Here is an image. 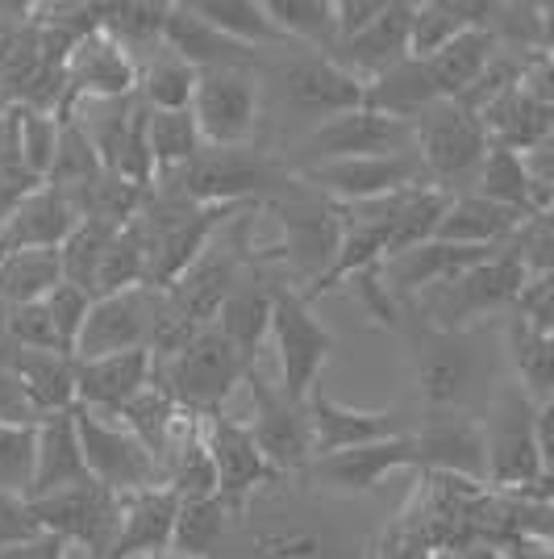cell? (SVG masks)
Listing matches in <instances>:
<instances>
[{
    "label": "cell",
    "instance_id": "obj_1",
    "mask_svg": "<svg viewBox=\"0 0 554 559\" xmlns=\"http://www.w3.org/2000/svg\"><path fill=\"white\" fill-rule=\"evenodd\" d=\"M254 364H246L238 350L217 334L213 326H205L192 343L167 355V359H155L150 368V384L159 393L171 396L176 409H192V414H217L221 401L246 380Z\"/></svg>",
    "mask_w": 554,
    "mask_h": 559
},
{
    "label": "cell",
    "instance_id": "obj_2",
    "mask_svg": "<svg viewBox=\"0 0 554 559\" xmlns=\"http://www.w3.org/2000/svg\"><path fill=\"white\" fill-rule=\"evenodd\" d=\"M487 447V485L501 492H551V472L542 467L538 443H533V401L513 384L501 393L492 421L484 426Z\"/></svg>",
    "mask_w": 554,
    "mask_h": 559
},
{
    "label": "cell",
    "instance_id": "obj_3",
    "mask_svg": "<svg viewBox=\"0 0 554 559\" xmlns=\"http://www.w3.org/2000/svg\"><path fill=\"white\" fill-rule=\"evenodd\" d=\"M413 139H417V159L421 171L434 188L446 192L455 180H475V171L487 155V134L480 117L462 109L455 100H438L425 114L413 117Z\"/></svg>",
    "mask_w": 554,
    "mask_h": 559
},
{
    "label": "cell",
    "instance_id": "obj_4",
    "mask_svg": "<svg viewBox=\"0 0 554 559\" xmlns=\"http://www.w3.org/2000/svg\"><path fill=\"white\" fill-rule=\"evenodd\" d=\"M71 418H75V435H80L84 472L93 476L96 485H105L117 497L159 489L162 476L155 455L121 421H109V414H96V409H84V405H75Z\"/></svg>",
    "mask_w": 554,
    "mask_h": 559
},
{
    "label": "cell",
    "instance_id": "obj_5",
    "mask_svg": "<svg viewBox=\"0 0 554 559\" xmlns=\"http://www.w3.org/2000/svg\"><path fill=\"white\" fill-rule=\"evenodd\" d=\"M25 510H29L34 526L43 535L63 538L68 547H84L88 559H105L117 531L121 497L109 492L105 485H96L93 476H84V480H75L68 489L25 501Z\"/></svg>",
    "mask_w": 554,
    "mask_h": 559
},
{
    "label": "cell",
    "instance_id": "obj_6",
    "mask_svg": "<svg viewBox=\"0 0 554 559\" xmlns=\"http://www.w3.org/2000/svg\"><path fill=\"white\" fill-rule=\"evenodd\" d=\"M188 114L201 142L213 151L246 146L258 126V80L251 68H208L196 75V93Z\"/></svg>",
    "mask_w": 554,
    "mask_h": 559
},
{
    "label": "cell",
    "instance_id": "obj_7",
    "mask_svg": "<svg viewBox=\"0 0 554 559\" xmlns=\"http://www.w3.org/2000/svg\"><path fill=\"white\" fill-rule=\"evenodd\" d=\"M279 355V393L304 405L317 389L325 359L334 350V334L309 313L301 293H272V330Z\"/></svg>",
    "mask_w": 554,
    "mask_h": 559
},
{
    "label": "cell",
    "instance_id": "obj_8",
    "mask_svg": "<svg viewBox=\"0 0 554 559\" xmlns=\"http://www.w3.org/2000/svg\"><path fill=\"white\" fill-rule=\"evenodd\" d=\"M162 313V293L159 288H125L113 297H96L84 330L75 338L71 359L88 364V359H105V355H121V350H142L150 347V334Z\"/></svg>",
    "mask_w": 554,
    "mask_h": 559
},
{
    "label": "cell",
    "instance_id": "obj_9",
    "mask_svg": "<svg viewBox=\"0 0 554 559\" xmlns=\"http://www.w3.org/2000/svg\"><path fill=\"white\" fill-rule=\"evenodd\" d=\"M526 280H530L526 267L501 247L496 255L475 263V267H467L462 276L430 288V318H434V326L442 334H455L462 322L480 318L487 309H505V305L517 301Z\"/></svg>",
    "mask_w": 554,
    "mask_h": 559
},
{
    "label": "cell",
    "instance_id": "obj_10",
    "mask_svg": "<svg viewBox=\"0 0 554 559\" xmlns=\"http://www.w3.org/2000/svg\"><path fill=\"white\" fill-rule=\"evenodd\" d=\"M251 389L254 401V421H251V439L263 455V464L272 472H301L313 464V439H309V418H304V405L288 401L279 393V384H267L263 376L246 372L242 380Z\"/></svg>",
    "mask_w": 554,
    "mask_h": 559
},
{
    "label": "cell",
    "instance_id": "obj_11",
    "mask_svg": "<svg viewBox=\"0 0 554 559\" xmlns=\"http://www.w3.org/2000/svg\"><path fill=\"white\" fill-rule=\"evenodd\" d=\"M304 151H313L317 164L329 159H368V155H417L413 121L350 109V114L325 117L322 126L304 139Z\"/></svg>",
    "mask_w": 554,
    "mask_h": 559
},
{
    "label": "cell",
    "instance_id": "obj_12",
    "mask_svg": "<svg viewBox=\"0 0 554 559\" xmlns=\"http://www.w3.org/2000/svg\"><path fill=\"white\" fill-rule=\"evenodd\" d=\"M304 180L329 192V197H338L342 205H359V201H375V197H393V192L430 185L417 155H368V159L309 164Z\"/></svg>",
    "mask_w": 554,
    "mask_h": 559
},
{
    "label": "cell",
    "instance_id": "obj_13",
    "mask_svg": "<svg viewBox=\"0 0 554 559\" xmlns=\"http://www.w3.org/2000/svg\"><path fill=\"white\" fill-rule=\"evenodd\" d=\"M284 185L276 167L246 155V146L238 151H201L192 164L180 171V197L192 205H238L242 197L267 192Z\"/></svg>",
    "mask_w": 554,
    "mask_h": 559
},
{
    "label": "cell",
    "instance_id": "obj_14",
    "mask_svg": "<svg viewBox=\"0 0 554 559\" xmlns=\"http://www.w3.org/2000/svg\"><path fill=\"white\" fill-rule=\"evenodd\" d=\"M201 439H205V451H208V460H213V472H217V497L226 501V510H242L246 497L276 476L272 467L263 464V455H258V447H254L246 421L230 418V414H221V409H217V414H205Z\"/></svg>",
    "mask_w": 554,
    "mask_h": 559
},
{
    "label": "cell",
    "instance_id": "obj_15",
    "mask_svg": "<svg viewBox=\"0 0 554 559\" xmlns=\"http://www.w3.org/2000/svg\"><path fill=\"white\" fill-rule=\"evenodd\" d=\"M413 439V467H425L430 476H455L471 485H487V447L484 421L450 414V418H430Z\"/></svg>",
    "mask_w": 554,
    "mask_h": 559
},
{
    "label": "cell",
    "instance_id": "obj_16",
    "mask_svg": "<svg viewBox=\"0 0 554 559\" xmlns=\"http://www.w3.org/2000/svg\"><path fill=\"white\" fill-rule=\"evenodd\" d=\"M304 418H309L313 460L334 455V451H350V447L384 443V439H396V435H409V426H405V418L396 409H350V405L317 393V389L304 401Z\"/></svg>",
    "mask_w": 554,
    "mask_h": 559
},
{
    "label": "cell",
    "instance_id": "obj_17",
    "mask_svg": "<svg viewBox=\"0 0 554 559\" xmlns=\"http://www.w3.org/2000/svg\"><path fill=\"white\" fill-rule=\"evenodd\" d=\"M71 100H113L138 93V59H130L105 29L84 34L63 59Z\"/></svg>",
    "mask_w": 554,
    "mask_h": 559
},
{
    "label": "cell",
    "instance_id": "obj_18",
    "mask_svg": "<svg viewBox=\"0 0 554 559\" xmlns=\"http://www.w3.org/2000/svg\"><path fill=\"white\" fill-rule=\"evenodd\" d=\"M75 222L80 213L63 188H29L0 217V251H59L63 238L75 230Z\"/></svg>",
    "mask_w": 554,
    "mask_h": 559
},
{
    "label": "cell",
    "instance_id": "obj_19",
    "mask_svg": "<svg viewBox=\"0 0 554 559\" xmlns=\"http://www.w3.org/2000/svg\"><path fill=\"white\" fill-rule=\"evenodd\" d=\"M279 226H284V247L292 267L309 280V288L329 272V263L338 255V238H342V210L325 205L313 197H297L279 205Z\"/></svg>",
    "mask_w": 554,
    "mask_h": 559
},
{
    "label": "cell",
    "instance_id": "obj_20",
    "mask_svg": "<svg viewBox=\"0 0 554 559\" xmlns=\"http://www.w3.org/2000/svg\"><path fill=\"white\" fill-rule=\"evenodd\" d=\"M409 22H413V4L409 0H388L384 13L368 29H359L347 43H334L329 59L368 84L388 68H396L400 59H409Z\"/></svg>",
    "mask_w": 554,
    "mask_h": 559
},
{
    "label": "cell",
    "instance_id": "obj_21",
    "mask_svg": "<svg viewBox=\"0 0 554 559\" xmlns=\"http://www.w3.org/2000/svg\"><path fill=\"white\" fill-rule=\"evenodd\" d=\"M150 368L155 359L146 347L75 364V405L96 409V414H121L142 389H150Z\"/></svg>",
    "mask_w": 554,
    "mask_h": 559
},
{
    "label": "cell",
    "instance_id": "obj_22",
    "mask_svg": "<svg viewBox=\"0 0 554 559\" xmlns=\"http://www.w3.org/2000/svg\"><path fill=\"white\" fill-rule=\"evenodd\" d=\"M176 492L159 489H142L121 497V510H117V531L105 559H150L162 556L167 543H171V522H176Z\"/></svg>",
    "mask_w": 554,
    "mask_h": 559
},
{
    "label": "cell",
    "instance_id": "obj_23",
    "mask_svg": "<svg viewBox=\"0 0 554 559\" xmlns=\"http://www.w3.org/2000/svg\"><path fill=\"white\" fill-rule=\"evenodd\" d=\"M288 100L313 117H338L350 109H363V80L342 71L329 55H304L284 71Z\"/></svg>",
    "mask_w": 554,
    "mask_h": 559
},
{
    "label": "cell",
    "instance_id": "obj_24",
    "mask_svg": "<svg viewBox=\"0 0 554 559\" xmlns=\"http://www.w3.org/2000/svg\"><path fill=\"white\" fill-rule=\"evenodd\" d=\"M313 476L334 485L342 492H371L380 489V480L396 472V467H413V439L409 435H396V439H384V443H368V447H350V451H334V455H322L313 460Z\"/></svg>",
    "mask_w": 554,
    "mask_h": 559
},
{
    "label": "cell",
    "instance_id": "obj_25",
    "mask_svg": "<svg viewBox=\"0 0 554 559\" xmlns=\"http://www.w3.org/2000/svg\"><path fill=\"white\" fill-rule=\"evenodd\" d=\"M475 380V359L471 350L462 347L455 334H425V343L417 350V393L425 405L446 409V405H459L467 389Z\"/></svg>",
    "mask_w": 554,
    "mask_h": 559
},
{
    "label": "cell",
    "instance_id": "obj_26",
    "mask_svg": "<svg viewBox=\"0 0 554 559\" xmlns=\"http://www.w3.org/2000/svg\"><path fill=\"white\" fill-rule=\"evenodd\" d=\"M551 114H554V105L533 100V96L517 84V88H508L505 96H496L492 105H484L475 117H480V126H484L487 146H505L513 155H526L533 146L551 142Z\"/></svg>",
    "mask_w": 554,
    "mask_h": 559
},
{
    "label": "cell",
    "instance_id": "obj_27",
    "mask_svg": "<svg viewBox=\"0 0 554 559\" xmlns=\"http://www.w3.org/2000/svg\"><path fill=\"white\" fill-rule=\"evenodd\" d=\"M84 455H80V435H75V418L68 414H50L34 426V485H29V497H47V492H59L84 480Z\"/></svg>",
    "mask_w": 554,
    "mask_h": 559
},
{
    "label": "cell",
    "instance_id": "obj_28",
    "mask_svg": "<svg viewBox=\"0 0 554 559\" xmlns=\"http://www.w3.org/2000/svg\"><path fill=\"white\" fill-rule=\"evenodd\" d=\"M526 217H533V213L505 210V205H492L484 197L467 192V197H450L434 238L455 242V247H508V238L521 230Z\"/></svg>",
    "mask_w": 554,
    "mask_h": 559
},
{
    "label": "cell",
    "instance_id": "obj_29",
    "mask_svg": "<svg viewBox=\"0 0 554 559\" xmlns=\"http://www.w3.org/2000/svg\"><path fill=\"white\" fill-rule=\"evenodd\" d=\"M162 50H171L176 59H184L188 68H246L251 50L230 43L226 34H217L205 25L188 4H167V22H162Z\"/></svg>",
    "mask_w": 554,
    "mask_h": 559
},
{
    "label": "cell",
    "instance_id": "obj_30",
    "mask_svg": "<svg viewBox=\"0 0 554 559\" xmlns=\"http://www.w3.org/2000/svg\"><path fill=\"white\" fill-rule=\"evenodd\" d=\"M438 100L442 96L421 59H400L396 68H388L384 75L363 84V109L396 117V121H413L417 114H425Z\"/></svg>",
    "mask_w": 554,
    "mask_h": 559
},
{
    "label": "cell",
    "instance_id": "obj_31",
    "mask_svg": "<svg viewBox=\"0 0 554 559\" xmlns=\"http://www.w3.org/2000/svg\"><path fill=\"white\" fill-rule=\"evenodd\" d=\"M496 47H501L496 34L487 25H475V29H462L455 43H446L438 55H430L421 63L430 71V80H434L442 100H459L484 75L487 63L496 59Z\"/></svg>",
    "mask_w": 554,
    "mask_h": 559
},
{
    "label": "cell",
    "instance_id": "obj_32",
    "mask_svg": "<svg viewBox=\"0 0 554 559\" xmlns=\"http://www.w3.org/2000/svg\"><path fill=\"white\" fill-rule=\"evenodd\" d=\"M9 372L22 380L25 396L34 401V409L50 414H68L75 405V359L59 350H13Z\"/></svg>",
    "mask_w": 554,
    "mask_h": 559
},
{
    "label": "cell",
    "instance_id": "obj_33",
    "mask_svg": "<svg viewBox=\"0 0 554 559\" xmlns=\"http://www.w3.org/2000/svg\"><path fill=\"white\" fill-rule=\"evenodd\" d=\"M496 4H462V0H425L413 4L409 22V59H430L446 43H455L462 29L487 25Z\"/></svg>",
    "mask_w": 554,
    "mask_h": 559
},
{
    "label": "cell",
    "instance_id": "obj_34",
    "mask_svg": "<svg viewBox=\"0 0 554 559\" xmlns=\"http://www.w3.org/2000/svg\"><path fill=\"white\" fill-rule=\"evenodd\" d=\"M188 9L205 25H213L217 34H226L230 43H238V47H246V50L284 47V43H288L276 25H272L263 0H196V4H188Z\"/></svg>",
    "mask_w": 554,
    "mask_h": 559
},
{
    "label": "cell",
    "instance_id": "obj_35",
    "mask_svg": "<svg viewBox=\"0 0 554 559\" xmlns=\"http://www.w3.org/2000/svg\"><path fill=\"white\" fill-rule=\"evenodd\" d=\"M59 280V251H0V309L43 301Z\"/></svg>",
    "mask_w": 554,
    "mask_h": 559
},
{
    "label": "cell",
    "instance_id": "obj_36",
    "mask_svg": "<svg viewBox=\"0 0 554 559\" xmlns=\"http://www.w3.org/2000/svg\"><path fill=\"white\" fill-rule=\"evenodd\" d=\"M201 134L188 109H146V151H150V167L171 176L184 171L196 155H201Z\"/></svg>",
    "mask_w": 554,
    "mask_h": 559
},
{
    "label": "cell",
    "instance_id": "obj_37",
    "mask_svg": "<svg viewBox=\"0 0 554 559\" xmlns=\"http://www.w3.org/2000/svg\"><path fill=\"white\" fill-rule=\"evenodd\" d=\"M226 501L221 497H201V501H180L176 522H171V543L167 551L180 559H213L217 543L226 535Z\"/></svg>",
    "mask_w": 554,
    "mask_h": 559
},
{
    "label": "cell",
    "instance_id": "obj_38",
    "mask_svg": "<svg viewBox=\"0 0 554 559\" xmlns=\"http://www.w3.org/2000/svg\"><path fill=\"white\" fill-rule=\"evenodd\" d=\"M213 330L230 343L246 364H254V350L267 338L272 330V293H254V288H238L230 293L217 318H213Z\"/></svg>",
    "mask_w": 554,
    "mask_h": 559
},
{
    "label": "cell",
    "instance_id": "obj_39",
    "mask_svg": "<svg viewBox=\"0 0 554 559\" xmlns=\"http://www.w3.org/2000/svg\"><path fill=\"white\" fill-rule=\"evenodd\" d=\"M159 472H162V489L176 492V501L217 497V472H213V460H208L205 439H201V426L188 430L180 443L171 439Z\"/></svg>",
    "mask_w": 554,
    "mask_h": 559
},
{
    "label": "cell",
    "instance_id": "obj_40",
    "mask_svg": "<svg viewBox=\"0 0 554 559\" xmlns=\"http://www.w3.org/2000/svg\"><path fill=\"white\" fill-rule=\"evenodd\" d=\"M508 355L517 364V376H521V393L530 396L533 405L551 401V384H554V338L546 330L526 326L521 318L508 322Z\"/></svg>",
    "mask_w": 554,
    "mask_h": 559
},
{
    "label": "cell",
    "instance_id": "obj_41",
    "mask_svg": "<svg viewBox=\"0 0 554 559\" xmlns=\"http://www.w3.org/2000/svg\"><path fill=\"white\" fill-rule=\"evenodd\" d=\"M267 17L276 25L284 38H297L309 43L322 55H329V47L338 43V29H334V0H263Z\"/></svg>",
    "mask_w": 554,
    "mask_h": 559
},
{
    "label": "cell",
    "instance_id": "obj_42",
    "mask_svg": "<svg viewBox=\"0 0 554 559\" xmlns=\"http://www.w3.org/2000/svg\"><path fill=\"white\" fill-rule=\"evenodd\" d=\"M117 418H125L121 426H125V430L155 455V464L162 467V455H167V447H171V439H176V405H171V396L159 393V389L150 384V389H142Z\"/></svg>",
    "mask_w": 554,
    "mask_h": 559
},
{
    "label": "cell",
    "instance_id": "obj_43",
    "mask_svg": "<svg viewBox=\"0 0 554 559\" xmlns=\"http://www.w3.org/2000/svg\"><path fill=\"white\" fill-rule=\"evenodd\" d=\"M142 280H146V255H142V238L134 230V222L130 226H121V230L109 238V247H105V255L96 263V276H93V301L96 297H113V293H125V288H138Z\"/></svg>",
    "mask_w": 554,
    "mask_h": 559
},
{
    "label": "cell",
    "instance_id": "obj_44",
    "mask_svg": "<svg viewBox=\"0 0 554 559\" xmlns=\"http://www.w3.org/2000/svg\"><path fill=\"white\" fill-rule=\"evenodd\" d=\"M475 197H484L492 205H505V210L533 213L530 180H526L521 155H513L505 146H487L484 164L475 171Z\"/></svg>",
    "mask_w": 554,
    "mask_h": 559
},
{
    "label": "cell",
    "instance_id": "obj_45",
    "mask_svg": "<svg viewBox=\"0 0 554 559\" xmlns=\"http://www.w3.org/2000/svg\"><path fill=\"white\" fill-rule=\"evenodd\" d=\"M196 75L201 71L188 68L171 50H162L159 59L138 68V100L146 109H188L196 93Z\"/></svg>",
    "mask_w": 554,
    "mask_h": 559
},
{
    "label": "cell",
    "instance_id": "obj_46",
    "mask_svg": "<svg viewBox=\"0 0 554 559\" xmlns=\"http://www.w3.org/2000/svg\"><path fill=\"white\" fill-rule=\"evenodd\" d=\"M162 22H167V4H105L100 9V29L130 59L138 50L162 47Z\"/></svg>",
    "mask_w": 554,
    "mask_h": 559
},
{
    "label": "cell",
    "instance_id": "obj_47",
    "mask_svg": "<svg viewBox=\"0 0 554 559\" xmlns=\"http://www.w3.org/2000/svg\"><path fill=\"white\" fill-rule=\"evenodd\" d=\"M121 230V226H109V222H93V217H80L75 222V230L63 238V247H59V272L68 284L75 288H93V276H96V263L105 255V247H109V238ZM93 297V293H88Z\"/></svg>",
    "mask_w": 554,
    "mask_h": 559
},
{
    "label": "cell",
    "instance_id": "obj_48",
    "mask_svg": "<svg viewBox=\"0 0 554 559\" xmlns=\"http://www.w3.org/2000/svg\"><path fill=\"white\" fill-rule=\"evenodd\" d=\"M100 176L93 142L80 130V121L71 114H59V139H55V159H50L47 185L55 188H80Z\"/></svg>",
    "mask_w": 554,
    "mask_h": 559
},
{
    "label": "cell",
    "instance_id": "obj_49",
    "mask_svg": "<svg viewBox=\"0 0 554 559\" xmlns=\"http://www.w3.org/2000/svg\"><path fill=\"white\" fill-rule=\"evenodd\" d=\"M13 130H17V155H22L25 176L34 185H47L55 139H59V114H38V109L13 105Z\"/></svg>",
    "mask_w": 554,
    "mask_h": 559
},
{
    "label": "cell",
    "instance_id": "obj_50",
    "mask_svg": "<svg viewBox=\"0 0 554 559\" xmlns=\"http://www.w3.org/2000/svg\"><path fill=\"white\" fill-rule=\"evenodd\" d=\"M251 551L254 559H325L329 556V543L313 526L272 522V526H258L251 535Z\"/></svg>",
    "mask_w": 554,
    "mask_h": 559
},
{
    "label": "cell",
    "instance_id": "obj_51",
    "mask_svg": "<svg viewBox=\"0 0 554 559\" xmlns=\"http://www.w3.org/2000/svg\"><path fill=\"white\" fill-rule=\"evenodd\" d=\"M34 485V426H0V492L29 497Z\"/></svg>",
    "mask_w": 554,
    "mask_h": 559
},
{
    "label": "cell",
    "instance_id": "obj_52",
    "mask_svg": "<svg viewBox=\"0 0 554 559\" xmlns=\"http://www.w3.org/2000/svg\"><path fill=\"white\" fill-rule=\"evenodd\" d=\"M43 309H47L50 326H55V334H59L63 355H71V350H75V338H80V330H84V318H88V309H93V297H88L84 288L68 284V280H59L47 297H43Z\"/></svg>",
    "mask_w": 554,
    "mask_h": 559
},
{
    "label": "cell",
    "instance_id": "obj_53",
    "mask_svg": "<svg viewBox=\"0 0 554 559\" xmlns=\"http://www.w3.org/2000/svg\"><path fill=\"white\" fill-rule=\"evenodd\" d=\"M0 318H4V330H9V338H13L17 350H59V355H63L59 334L50 326L43 301L17 305V309H0Z\"/></svg>",
    "mask_w": 554,
    "mask_h": 559
},
{
    "label": "cell",
    "instance_id": "obj_54",
    "mask_svg": "<svg viewBox=\"0 0 554 559\" xmlns=\"http://www.w3.org/2000/svg\"><path fill=\"white\" fill-rule=\"evenodd\" d=\"M551 297H554V284H551V276H530L526 284H521V293H517V318L526 322V326H533V330H546L551 334V326H554V305H551Z\"/></svg>",
    "mask_w": 554,
    "mask_h": 559
},
{
    "label": "cell",
    "instance_id": "obj_55",
    "mask_svg": "<svg viewBox=\"0 0 554 559\" xmlns=\"http://www.w3.org/2000/svg\"><path fill=\"white\" fill-rule=\"evenodd\" d=\"M43 414L25 396L22 380L13 372H0V426H38Z\"/></svg>",
    "mask_w": 554,
    "mask_h": 559
},
{
    "label": "cell",
    "instance_id": "obj_56",
    "mask_svg": "<svg viewBox=\"0 0 554 559\" xmlns=\"http://www.w3.org/2000/svg\"><path fill=\"white\" fill-rule=\"evenodd\" d=\"M384 4H388V0H338V4H334V29H338V43H347V38H354L359 29H368V25L384 13Z\"/></svg>",
    "mask_w": 554,
    "mask_h": 559
},
{
    "label": "cell",
    "instance_id": "obj_57",
    "mask_svg": "<svg viewBox=\"0 0 554 559\" xmlns=\"http://www.w3.org/2000/svg\"><path fill=\"white\" fill-rule=\"evenodd\" d=\"M34 535H43V531L34 526V518H29L22 497H4V492H0V551L13 547V543H25V538H34Z\"/></svg>",
    "mask_w": 554,
    "mask_h": 559
},
{
    "label": "cell",
    "instance_id": "obj_58",
    "mask_svg": "<svg viewBox=\"0 0 554 559\" xmlns=\"http://www.w3.org/2000/svg\"><path fill=\"white\" fill-rule=\"evenodd\" d=\"M0 559H68V543L55 535H34V538H25V543L4 547Z\"/></svg>",
    "mask_w": 554,
    "mask_h": 559
},
{
    "label": "cell",
    "instance_id": "obj_59",
    "mask_svg": "<svg viewBox=\"0 0 554 559\" xmlns=\"http://www.w3.org/2000/svg\"><path fill=\"white\" fill-rule=\"evenodd\" d=\"M533 443H538L542 467H546V472H554V401L533 405Z\"/></svg>",
    "mask_w": 554,
    "mask_h": 559
},
{
    "label": "cell",
    "instance_id": "obj_60",
    "mask_svg": "<svg viewBox=\"0 0 554 559\" xmlns=\"http://www.w3.org/2000/svg\"><path fill=\"white\" fill-rule=\"evenodd\" d=\"M13 338H9V330H4V318H0V372H9V359H13Z\"/></svg>",
    "mask_w": 554,
    "mask_h": 559
},
{
    "label": "cell",
    "instance_id": "obj_61",
    "mask_svg": "<svg viewBox=\"0 0 554 559\" xmlns=\"http://www.w3.org/2000/svg\"><path fill=\"white\" fill-rule=\"evenodd\" d=\"M425 559H459V556H446V551H434V556H425Z\"/></svg>",
    "mask_w": 554,
    "mask_h": 559
}]
</instances>
